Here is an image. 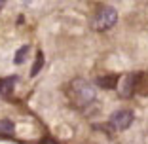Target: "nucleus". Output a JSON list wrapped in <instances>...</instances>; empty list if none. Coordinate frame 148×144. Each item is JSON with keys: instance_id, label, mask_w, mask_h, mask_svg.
I'll return each mask as SVG.
<instances>
[{"instance_id": "1", "label": "nucleus", "mask_w": 148, "mask_h": 144, "mask_svg": "<svg viewBox=\"0 0 148 144\" xmlns=\"http://www.w3.org/2000/svg\"><path fill=\"white\" fill-rule=\"evenodd\" d=\"M70 89H72V99L78 106H87L95 100V87L86 80H74L70 83Z\"/></svg>"}, {"instance_id": "2", "label": "nucleus", "mask_w": 148, "mask_h": 144, "mask_svg": "<svg viewBox=\"0 0 148 144\" xmlns=\"http://www.w3.org/2000/svg\"><path fill=\"white\" fill-rule=\"evenodd\" d=\"M116 21H118L116 10L110 8V6H105V8H101L99 12H97V15L93 17L91 27L95 31H108V29H112V27L116 25Z\"/></svg>"}, {"instance_id": "3", "label": "nucleus", "mask_w": 148, "mask_h": 144, "mask_svg": "<svg viewBox=\"0 0 148 144\" xmlns=\"http://www.w3.org/2000/svg\"><path fill=\"white\" fill-rule=\"evenodd\" d=\"M131 123H133V112L131 110H118L110 118V125L118 131H125Z\"/></svg>"}, {"instance_id": "4", "label": "nucleus", "mask_w": 148, "mask_h": 144, "mask_svg": "<svg viewBox=\"0 0 148 144\" xmlns=\"http://www.w3.org/2000/svg\"><path fill=\"white\" fill-rule=\"evenodd\" d=\"M133 85H135L133 76H123V78H118V85L116 87L120 89V95L122 97H129L131 93H133Z\"/></svg>"}, {"instance_id": "5", "label": "nucleus", "mask_w": 148, "mask_h": 144, "mask_svg": "<svg viewBox=\"0 0 148 144\" xmlns=\"http://www.w3.org/2000/svg\"><path fill=\"white\" fill-rule=\"evenodd\" d=\"M17 83V76H8V78L0 80V95H10Z\"/></svg>"}, {"instance_id": "6", "label": "nucleus", "mask_w": 148, "mask_h": 144, "mask_svg": "<svg viewBox=\"0 0 148 144\" xmlns=\"http://www.w3.org/2000/svg\"><path fill=\"white\" fill-rule=\"evenodd\" d=\"M97 85L103 89H112L118 85V76H101L97 78Z\"/></svg>"}, {"instance_id": "7", "label": "nucleus", "mask_w": 148, "mask_h": 144, "mask_svg": "<svg viewBox=\"0 0 148 144\" xmlns=\"http://www.w3.org/2000/svg\"><path fill=\"white\" fill-rule=\"evenodd\" d=\"M15 125L10 119H0V135H13Z\"/></svg>"}, {"instance_id": "8", "label": "nucleus", "mask_w": 148, "mask_h": 144, "mask_svg": "<svg viewBox=\"0 0 148 144\" xmlns=\"http://www.w3.org/2000/svg\"><path fill=\"white\" fill-rule=\"evenodd\" d=\"M44 66V53L42 51H38L36 53V61H34V66H32V70H31V76H36L40 72V68Z\"/></svg>"}, {"instance_id": "9", "label": "nucleus", "mask_w": 148, "mask_h": 144, "mask_svg": "<svg viewBox=\"0 0 148 144\" xmlns=\"http://www.w3.org/2000/svg\"><path fill=\"white\" fill-rule=\"evenodd\" d=\"M27 53H29V48H27V46H23V48H19V51L15 53V57H13V63H15V65H21V63L25 61Z\"/></svg>"}, {"instance_id": "10", "label": "nucleus", "mask_w": 148, "mask_h": 144, "mask_svg": "<svg viewBox=\"0 0 148 144\" xmlns=\"http://www.w3.org/2000/svg\"><path fill=\"white\" fill-rule=\"evenodd\" d=\"M4 4H6V0H0V8H2Z\"/></svg>"}]
</instances>
